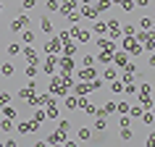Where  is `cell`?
Segmentation results:
<instances>
[{"label": "cell", "instance_id": "obj_27", "mask_svg": "<svg viewBox=\"0 0 155 147\" xmlns=\"http://www.w3.org/2000/svg\"><path fill=\"white\" fill-rule=\"evenodd\" d=\"M142 121H145V123H147V126H150V123H153V121H155V113H145V116H142Z\"/></svg>", "mask_w": 155, "mask_h": 147}, {"label": "cell", "instance_id": "obj_12", "mask_svg": "<svg viewBox=\"0 0 155 147\" xmlns=\"http://www.w3.org/2000/svg\"><path fill=\"white\" fill-rule=\"evenodd\" d=\"M0 71H3V76H5V79H8V76H13V63H11V60H5V63L0 66Z\"/></svg>", "mask_w": 155, "mask_h": 147}, {"label": "cell", "instance_id": "obj_31", "mask_svg": "<svg viewBox=\"0 0 155 147\" xmlns=\"http://www.w3.org/2000/svg\"><path fill=\"white\" fill-rule=\"evenodd\" d=\"M18 50H21V47H18V45H8V55H16Z\"/></svg>", "mask_w": 155, "mask_h": 147}, {"label": "cell", "instance_id": "obj_29", "mask_svg": "<svg viewBox=\"0 0 155 147\" xmlns=\"http://www.w3.org/2000/svg\"><path fill=\"white\" fill-rule=\"evenodd\" d=\"M82 66H95V58H92V55H84L82 58Z\"/></svg>", "mask_w": 155, "mask_h": 147}, {"label": "cell", "instance_id": "obj_14", "mask_svg": "<svg viewBox=\"0 0 155 147\" xmlns=\"http://www.w3.org/2000/svg\"><path fill=\"white\" fill-rule=\"evenodd\" d=\"M24 55H26V60H29V63H37V53H34L32 47H26V50H24Z\"/></svg>", "mask_w": 155, "mask_h": 147}, {"label": "cell", "instance_id": "obj_6", "mask_svg": "<svg viewBox=\"0 0 155 147\" xmlns=\"http://www.w3.org/2000/svg\"><path fill=\"white\" fill-rule=\"evenodd\" d=\"M55 66H58V60L50 55L48 60H45V66H42V71H45V74H53V71H55Z\"/></svg>", "mask_w": 155, "mask_h": 147}, {"label": "cell", "instance_id": "obj_36", "mask_svg": "<svg viewBox=\"0 0 155 147\" xmlns=\"http://www.w3.org/2000/svg\"><path fill=\"white\" fill-rule=\"evenodd\" d=\"M42 118H45V110H37V113H34V121L40 123V121H42Z\"/></svg>", "mask_w": 155, "mask_h": 147}, {"label": "cell", "instance_id": "obj_5", "mask_svg": "<svg viewBox=\"0 0 155 147\" xmlns=\"http://www.w3.org/2000/svg\"><path fill=\"white\" fill-rule=\"evenodd\" d=\"M58 50H61V37H58V40H48L45 53H58Z\"/></svg>", "mask_w": 155, "mask_h": 147}, {"label": "cell", "instance_id": "obj_38", "mask_svg": "<svg viewBox=\"0 0 155 147\" xmlns=\"http://www.w3.org/2000/svg\"><path fill=\"white\" fill-rule=\"evenodd\" d=\"M105 79H116V68H108V71H105Z\"/></svg>", "mask_w": 155, "mask_h": 147}, {"label": "cell", "instance_id": "obj_42", "mask_svg": "<svg viewBox=\"0 0 155 147\" xmlns=\"http://www.w3.org/2000/svg\"><path fill=\"white\" fill-rule=\"evenodd\" d=\"M0 11H3V3H0Z\"/></svg>", "mask_w": 155, "mask_h": 147}, {"label": "cell", "instance_id": "obj_39", "mask_svg": "<svg viewBox=\"0 0 155 147\" xmlns=\"http://www.w3.org/2000/svg\"><path fill=\"white\" fill-rule=\"evenodd\" d=\"M137 5H139V8H147V5H153V0H139Z\"/></svg>", "mask_w": 155, "mask_h": 147}, {"label": "cell", "instance_id": "obj_32", "mask_svg": "<svg viewBox=\"0 0 155 147\" xmlns=\"http://www.w3.org/2000/svg\"><path fill=\"white\" fill-rule=\"evenodd\" d=\"M110 90H113V92H121L124 84H121V82H113V84H110Z\"/></svg>", "mask_w": 155, "mask_h": 147}, {"label": "cell", "instance_id": "obj_11", "mask_svg": "<svg viewBox=\"0 0 155 147\" xmlns=\"http://www.w3.org/2000/svg\"><path fill=\"white\" fill-rule=\"evenodd\" d=\"M21 32H24V34H21V42H24V45H32V42H34V32H32V29H21Z\"/></svg>", "mask_w": 155, "mask_h": 147}, {"label": "cell", "instance_id": "obj_16", "mask_svg": "<svg viewBox=\"0 0 155 147\" xmlns=\"http://www.w3.org/2000/svg\"><path fill=\"white\" fill-rule=\"evenodd\" d=\"M3 116H5V118H11V121H13V118H16V108H3Z\"/></svg>", "mask_w": 155, "mask_h": 147}, {"label": "cell", "instance_id": "obj_4", "mask_svg": "<svg viewBox=\"0 0 155 147\" xmlns=\"http://www.w3.org/2000/svg\"><path fill=\"white\" fill-rule=\"evenodd\" d=\"M74 8H76V0H63V5H61V8H58V11H61L63 16H68V13H71Z\"/></svg>", "mask_w": 155, "mask_h": 147}, {"label": "cell", "instance_id": "obj_18", "mask_svg": "<svg viewBox=\"0 0 155 147\" xmlns=\"http://www.w3.org/2000/svg\"><path fill=\"white\" fill-rule=\"evenodd\" d=\"M95 8H97V11H108V8H110V0H97Z\"/></svg>", "mask_w": 155, "mask_h": 147}, {"label": "cell", "instance_id": "obj_41", "mask_svg": "<svg viewBox=\"0 0 155 147\" xmlns=\"http://www.w3.org/2000/svg\"><path fill=\"white\" fill-rule=\"evenodd\" d=\"M82 3H84V5H87V3H92V0H82Z\"/></svg>", "mask_w": 155, "mask_h": 147}, {"label": "cell", "instance_id": "obj_40", "mask_svg": "<svg viewBox=\"0 0 155 147\" xmlns=\"http://www.w3.org/2000/svg\"><path fill=\"white\" fill-rule=\"evenodd\" d=\"M147 66H153V68H155V53L150 55V60H147Z\"/></svg>", "mask_w": 155, "mask_h": 147}, {"label": "cell", "instance_id": "obj_9", "mask_svg": "<svg viewBox=\"0 0 155 147\" xmlns=\"http://www.w3.org/2000/svg\"><path fill=\"white\" fill-rule=\"evenodd\" d=\"M61 66H63V74H71V71H74V66H76V63H74V58H68V55H66L63 60H61Z\"/></svg>", "mask_w": 155, "mask_h": 147}, {"label": "cell", "instance_id": "obj_34", "mask_svg": "<svg viewBox=\"0 0 155 147\" xmlns=\"http://www.w3.org/2000/svg\"><path fill=\"white\" fill-rule=\"evenodd\" d=\"M11 103V95H0V105H8Z\"/></svg>", "mask_w": 155, "mask_h": 147}, {"label": "cell", "instance_id": "obj_20", "mask_svg": "<svg viewBox=\"0 0 155 147\" xmlns=\"http://www.w3.org/2000/svg\"><path fill=\"white\" fill-rule=\"evenodd\" d=\"M34 5H37V0H24V3H21V8H24V11H32Z\"/></svg>", "mask_w": 155, "mask_h": 147}, {"label": "cell", "instance_id": "obj_30", "mask_svg": "<svg viewBox=\"0 0 155 147\" xmlns=\"http://www.w3.org/2000/svg\"><path fill=\"white\" fill-rule=\"evenodd\" d=\"M121 8L124 11H131V8H134V3H131V0H121Z\"/></svg>", "mask_w": 155, "mask_h": 147}, {"label": "cell", "instance_id": "obj_28", "mask_svg": "<svg viewBox=\"0 0 155 147\" xmlns=\"http://www.w3.org/2000/svg\"><path fill=\"white\" fill-rule=\"evenodd\" d=\"M95 32H97V34H105L108 32V24H95Z\"/></svg>", "mask_w": 155, "mask_h": 147}, {"label": "cell", "instance_id": "obj_13", "mask_svg": "<svg viewBox=\"0 0 155 147\" xmlns=\"http://www.w3.org/2000/svg\"><path fill=\"white\" fill-rule=\"evenodd\" d=\"M76 105H79V100L74 97V95H68V97H66V108H68V110H76Z\"/></svg>", "mask_w": 155, "mask_h": 147}, {"label": "cell", "instance_id": "obj_17", "mask_svg": "<svg viewBox=\"0 0 155 147\" xmlns=\"http://www.w3.org/2000/svg\"><path fill=\"white\" fill-rule=\"evenodd\" d=\"M153 24H155V21H153V18H142V21H139V26H142V29H153Z\"/></svg>", "mask_w": 155, "mask_h": 147}, {"label": "cell", "instance_id": "obj_2", "mask_svg": "<svg viewBox=\"0 0 155 147\" xmlns=\"http://www.w3.org/2000/svg\"><path fill=\"white\" fill-rule=\"evenodd\" d=\"M37 126H40L37 121H21L16 126V131H18V134H32V131H37Z\"/></svg>", "mask_w": 155, "mask_h": 147}, {"label": "cell", "instance_id": "obj_1", "mask_svg": "<svg viewBox=\"0 0 155 147\" xmlns=\"http://www.w3.org/2000/svg\"><path fill=\"white\" fill-rule=\"evenodd\" d=\"M124 50L131 53V55H139V53H142V45H139L134 37H126V40H124Z\"/></svg>", "mask_w": 155, "mask_h": 147}, {"label": "cell", "instance_id": "obj_33", "mask_svg": "<svg viewBox=\"0 0 155 147\" xmlns=\"http://www.w3.org/2000/svg\"><path fill=\"white\" fill-rule=\"evenodd\" d=\"M61 131H63V134H66V131H71V123H68V121H61Z\"/></svg>", "mask_w": 155, "mask_h": 147}, {"label": "cell", "instance_id": "obj_19", "mask_svg": "<svg viewBox=\"0 0 155 147\" xmlns=\"http://www.w3.org/2000/svg\"><path fill=\"white\" fill-rule=\"evenodd\" d=\"M24 74L29 76V79H32V76H37V68H34V63H29V66H26V68H24Z\"/></svg>", "mask_w": 155, "mask_h": 147}, {"label": "cell", "instance_id": "obj_23", "mask_svg": "<svg viewBox=\"0 0 155 147\" xmlns=\"http://www.w3.org/2000/svg\"><path fill=\"white\" fill-rule=\"evenodd\" d=\"M116 113H129V105H126V103H118V105H116Z\"/></svg>", "mask_w": 155, "mask_h": 147}, {"label": "cell", "instance_id": "obj_3", "mask_svg": "<svg viewBox=\"0 0 155 147\" xmlns=\"http://www.w3.org/2000/svg\"><path fill=\"white\" fill-rule=\"evenodd\" d=\"M26 24H29V18H26V16H16V18H13V24H11V29H13V32H21V29H26Z\"/></svg>", "mask_w": 155, "mask_h": 147}, {"label": "cell", "instance_id": "obj_43", "mask_svg": "<svg viewBox=\"0 0 155 147\" xmlns=\"http://www.w3.org/2000/svg\"><path fill=\"white\" fill-rule=\"evenodd\" d=\"M153 113H155V105H153Z\"/></svg>", "mask_w": 155, "mask_h": 147}, {"label": "cell", "instance_id": "obj_35", "mask_svg": "<svg viewBox=\"0 0 155 147\" xmlns=\"http://www.w3.org/2000/svg\"><path fill=\"white\" fill-rule=\"evenodd\" d=\"M129 113H131V118H137V116H142V110L139 108H129Z\"/></svg>", "mask_w": 155, "mask_h": 147}, {"label": "cell", "instance_id": "obj_37", "mask_svg": "<svg viewBox=\"0 0 155 147\" xmlns=\"http://www.w3.org/2000/svg\"><path fill=\"white\" fill-rule=\"evenodd\" d=\"M95 126H97V131H103V129H105V118H97V123H95Z\"/></svg>", "mask_w": 155, "mask_h": 147}, {"label": "cell", "instance_id": "obj_10", "mask_svg": "<svg viewBox=\"0 0 155 147\" xmlns=\"http://www.w3.org/2000/svg\"><path fill=\"white\" fill-rule=\"evenodd\" d=\"M32 92H34V84H29V87H24V90H18V97L21 100H32Z\"/></svg>", "mask_w": 155, "mask_h": 147}, {"label": "cell", "instance_id": "obj_15", "mask_svg": "<svg viewBox=\"0 0 155 147\" xmlns=\"http://www.w3.org/2000/svg\"><path fill=\"white\" fill-rule=\"evenodd\" d=\"M113 63H118V66H126V53H116V55H113Z\"/></svg>", "mask_w": 155, "mask_h": 147}, {"label": "cell", "instance_id": "obj_24", "mask_svg": "<svg viewBox=\"0 0 155 147\" xmlns=\"http://www.w3.org/2000/svg\"><path fill=\"white\" fill-rule=\"evenodd\" d=\"M0 129H3V131H11V129H13V123H11V118H5V121L0 123Z\"/></svg>", "mask_w": 155, "mask_h": 147}, {"label": "cell", "instance_id": "obj_21", "mask_svg": "<svg viewBox=\"0 0 155 147\" xmlns=\"http://www.w3.org/2000/svg\"><path fill=\"white\" fill-rule=\"evenodd\" d=\"M79 139H90V129L87 126H79Z\"/></svg>", "mask_w": 155, "mask_h": 147}, {"label": "cell", "instance_id": "obj_8", "mask_svg": "<svg viewBox=\"0 0 155 147\" xmlns=\"http://www.w3.org/2000/svg\"><path fill=\"white\" fill-rule=\"evenodd\" d=\"M74 53H76V45H74L71 40H66V42H63V55H68V58H74Z\"/></svg>", "mask_w": 155, "mask_h": 147}, {"label": "cell", "instance_id": "obj_26", "mask_svg": "<svg viewBox=\"0 0 155 147\" xmlns=\"http://www.w3.org/2000/svg\"><path fill=\"white\" fill-rule=\"evenodd\" d=\"M61 8V3H58V0H48V11H58Z\"/></svg>", "mask_w": 155, "mask_h": 147}, {"label": "cell", "instance_id": "obj_25", "mask_svg": "<svg viewBox=\"0 0 155 147\" xmlns=\"http://www.w3.org/2000/svg\"><path fill=\"white\" fill-rule=\"evenodd\" d=\"M121 32L126 34V37H134V26H131V24H126V26H124V29H121Z\"/></svg>", "mask_w": 155, "mask_h": 147}, {"label": "cell", "instance_id": "obj_7", "mask_svg": "<svg viewBox=\"0 0 155 147\" xmlns=\"http://www.w3.org/2000/svg\"><path fill=\"white\" fill-rule=\"evenodd\" d=\"M40 29H42L45 34H53V21H50L48 16H42V21H40Z\"/></svg>", "mask_w": 155, "mask_h": 147}, {"label": "cell", "instance_id": "obj_22", "mask_svg": "<svg viewBox=\"0 0 155 147\" xmlns=\"http://www.w3.org/2000/svg\"><path fill=\"white\" fill-rule=\"evenodd\" d=\"M103 113H105V116H110V113H116V103H108V105L103 108Z\"/></svg>", "mask_w": 155, "mask_h": 147}]
</instances>
